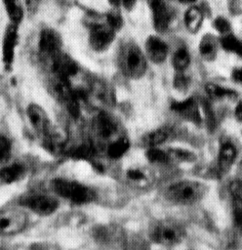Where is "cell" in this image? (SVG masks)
Returning <instances> with one entry per match:
<instances>
[{"instance_id":"6da1fadb","label":"cell","mask_w":242,"mask_h":250,"mask_svg":"<svg viewBox=\"0 0 242 250\" xmlns=\"http://www.w3.org/2000/svg\"><path fill=\"white\" fill-rule=\"evenodd\" d=\"M117 62L121 72L131 79H139L146 71L145 56L135 42L127 41L120 46Z\"/></svg>"},{"instance_id":"7a4b0ae2","label":"cell","mask_w":242,"mask_h":250,"mask_svg":"<svg viewBox=\"0 0 242 250\" xmlns=\"http://www.w3.org/2000/svg\"><path fill=\"white\" fill-rule=\"evenodd\" d=\"M209 191V187L194 180H182L170 185L166 191V198L180 205H190L202 200Z\"/></svg>"},{"instance_id":"3957f363","label":"cell","mask_w":242,"mask_h":250,"mask_svg":"<svg viewBox=\"0 0 242 250\" xmlns=\"http://www.w3.org/2000/svg\"><path fill=\"white\" fill-rule=\"evenodd\" d=\"M51 186L58 195L74 204L92 202L96 196L92 188L73 180L57 178L52 181Z\"/></svg>"},{"instance_id":"277c9868","label":"cell","mask_w":242,"mask_h":250,"mask_svg":"<svg viewBox=\"0 0 242 250\" xmlns=\"http://www.w3.org/2000/svg\"><path fill=\"white\" fill-rule=\"evenodd\" d=\"M150 236L155 243L169 247L182 243L186 236V231L178 222L161 220L152 227Z\"/></svg>"},{"instance_id":"5b68a950","label":"cell","mask_w":242,"mask_h":250,"mask_svg":"<svg viewBox=\"0 0 242 250\" xmlns=\"http://www.w3.org/2000/svg\"><path fill=\"white\" fill-rule=\"evenodd\" d=\"M27 224V215L20 209L0 211V235H13L20 232Z\"/></svg>"},{"instance_id":"8992f818","label":"cell","mask_w":242,"mask_h":250,"mask_svg":"<svg viewBox=\"0 0 242 250\" xmlns=\"http://www.w3.org/2000/svg\"><path fill=\"white\" fill-rule=\"evenodd\" d=\"M115 33L107 23H95L89 32L90 47L97 53L106 51L115 39Z\"/></svg>"},{"instance_id":"52a82bcc","label":"cell","mask_w":242,"mask_h":250,"mask_svg":"<svg viewBox=\"0 0 242 250\" xmlns=\"http://www.w3.org/2000/svg\"><path fill=\"white\" fill-rule=\"evenodd\" d=\"M21 204L40 216H49L59 207L58 200L45 193H32L21 199Z\"/></svg>"},{"instance_id":"ba28073f","label":"cell","mask_w":242,"mask_h":250,"mask_svg":"<svg viewBox=\"0 0 242 250\" xmlns=\"http://www.w3.org/2000/svg\"><path fill=\"white\" fill-rule=\"evenodd\" d=\"M18 42L19 26L9 23L4 30L1 45V59L3 65L7 70H10L13 66Z\"/></svg>"},{"instance_id":"9c48e42d","label":"cell","mask_w":242,"mask_h":250,"mask_svg":"<svg viewBox=\"0 0 242 250\" xmlns=\"http://www.w3.org/2000/svg\"><path fill=\"white\" fill-rule=\"evenodd\" d=\"M62 41L60 35L53 28L45 27L40 31L38 49L40 54L49 61L61 52Z\"/></svg>"},{"instance_id":"30bf717a","label":"cell","mask_w":242,"mask_h":250,"mask_svg":"<svg viewBox=\"0 0 242 250\" xmlns=\"http://www.w3.org/2000/svg\"><path fill=\"white\" fill-rule=\"evenodd\" d=\"M51 68L55 76L69 80L77 74L79 66L77 62L62 51L50 60Z\"/></svg>"},{"instance_id":"8fae6325","label":"cell","mask_w":242,"mask_h":250,"mask_svg":"<svg viewBox=\"0 0 242 250\" xmlns=\"http://www.w3.org/2000/svg\"><path fill=\"white\" fill-rule=\"evenodd\" d=\"M26 115L32 128L40 135L44 136L51 128L49 117L46 111L37 104H30L26 108Z\"/></svg>"},{"instance_id":"7c38bea8","label":"cell","mask_w":242,"mask_h":250,"mask_svg":"<svg viewBox=\"0 0 242 250\" xmlns=\"http://www.w3.org/2000/svg\"><path fill=\"white\" fill-rule=\"evenodd\" d=\"M171 109L191 123L196 125L201 123L198 104L193 98H187L183 101L172 103Z\"/></svg>"},{"instance_id":"4fadbf2b","label":"cell","mask_w":242,"mask_h":250,"mask_svg":"<svg viewBox=\"0 0 242 250\" xmlns=\"http://www.w3.org/2000/svg\"><path fill=\"white\" fill-rule=\"evenodd\" d=\"M148 7L152 14L153 24L158 32H164L169 25L170 17L165 0H147Z\"/></svg>"},{"instance_id":"5bb4252c","label":"cell","mask_w":242,"mask_h":250,"mask_svg":"<svg viewBox=\"0 0 242 250\" xmlns=\"http://www.w3.org/2000/svg\"><path fill=\"white\" fill-rule=\"evenodd\" d=\"M144 47L145 53L152 62L160 64L166 60L168 55V46L158 36L150 35L149 37H147Z\"/></svg>"},{"instance_id":"9a60e30c","label":"cell","mask_w":242,"mask_h":250,"mask_svg":"<svg viewBox=\"0 0 242 250\" xmlns=\"http://www.w3.org/2000/svg\"><path fill=\"white\" fill-rule=\"evenodd\" d=\"M94 129L98 137L102 140H107L115 135L117 132V125L108 114L100 112L94 120Z\"/></svg>"},{"instance_id":"2e32d148","label":"cell","mask_w":242,"mask_h":250,"mask_svg":"<svg viewBox=\"0 0 242 250\" xmlns=\"http://www.w3.org/2000/svg\"><path fill=\"white\" fill-rule=\"evenodd\" d=\"M236 158V148L230 143L222 145L218 158V173L220 176H224L231 168Z\"/></svg>"},{"instance_id":"e0dca14e","label":"cell","mask_w":242,"mask_h":250,"mask_svg":"<svg viewBox=\"0 0 242 250\" xmlns=\"http://www.w3.org/2000/svg\"><path fill=\"white\" fill-rule=\"evenodd\" d=\"M219 41L213 34H205L199 43L200 56L205 61H213L218 54Z\"/></svg>"},{"instance_id":"ac0fdd59","label":"cell","mask_w":242,"mask_h":250,"mask_svg":"<svg viewBox=\"0 0 242 250\" xmlns=\"http://www.w3.org/2000/svg\"><path fill=\"white\" fill-rule=\"evenodd\" d=\"M24 174V167L20 163L5 165L0 169V185H10L19 181Z\"/></svg>"},{"instance_id":"d6986e66","label":"cell","mask_w":242,"mask_h":250,"mask_svg":"<svg viewBox=\"0 0 242 250\" xmlns=\"http://www.w3.org/2000/svg\"><path fill=\"white\" fill-rule=\"evenodd\" d=\"M241 182L238 180L233 181L230 184V193L232 195L233 216L237 227H241L242 220V188Z\"/></svg>"},{"instance_id":"ffe728a7","label":"cell","mask_w":242,"mask_h":250,"mask_svg":"<svg viewBox=\"0 0 242 250\" xmlns=\"http://www.w3.org/2000/svg\"><path fill=\"white\" fill-rule=\"evenodd\" d=\"M6 15L10 21L9 23L19 26L23 20L24 10L20 0H3Z\"/></svg>"},{"instance_id":"44dd1931","label":"cell","mask_w":242,"mask_h":250,"mask_svg":"<svg viewBox=\"0 0 242 250\" xmlns=\"http://www.w3.org/2000/svg\"><path fill=\"white\" fill-rule=\"evenodd\" d=\"M91 91L100 102L105 104L111 105L115 102L113 90L107 85V83L103 81H100V80L94 81L91 86Z\"/></svg>"},{"instance_id":"7402d4cb","label":"cell","mask_w":242,"mask_h":250,"mask_svg":"<svg viewBox=\"0 0 242 250\" xmlns=\"http://www.w3.org/2000/svg\"><path fill=\"white\" fill-rule=\"evenodd\" d=\"M203 22V14L201 10L195 6L190 7L184 15V23L187 30L191 33H196Z\"/></svg>"},{"instance_id":"603a6c76","label":"cell","mask_w":242,"mask_h":250,"mask_svg":"<svg viewBox=\"0 0 242 250\" xmlns=\"http://www.w3.org/2000/svg\"><path fill=\"white\" fill-rule=\"evenodd\" d=\"M130 147V142L126 137H121L113 141L107 147V155L112 159L123 156Z\"/></svg>"},{"instance_id":"cb8c5ba5","label":"cell","mask_w":242,"mask_h":250,"mask_svg":"<svg viewBox=\"0 0 242 250\" xmlns=\"http://www.w3.org/2000/svg\"><path fill=\"white\" fill-rule=\"evenodd\" d=\"M94 234L97 237V240H99V242H102L105 244L115 243V241L118 240L120 235L113 227H108V226L101 227L97 229Z\"/></svg>"},{"instance_id":"d4e9b609","label":"cell","mask_w":242,"mask_h":250,"mask_svg":"<svg viewBox=\"0 0 242 250\" xmlns=\"http://www.w3.org/2000/svg\"><path fill=\"white\" fill-rule=\"evenodd\" d=\"M168 138V134L163 129L151 131L143 136L142 142L148 147H156L158 145L163 144Z\"/></svg>"},{"instance_id":"484cf974","label":"cell","mask_w":242,"mask_h":250,"mask_svg":"<svg viewBox=\"0 0 242 250\" xmlns=\"http://www.w3.org/2000/svg\"><path fill=\"white\" fill-rule=\"evenodd\" d=\"M126 178L132 185L135 186H144L149 182L148 174L144 170L137 167L128 169L126 172Z\"/></svg>"},{"instance_id":"4316f807","label":"cell","mask_w":242,"mask_h":250,"mask_svg":"<svg viewBox=\"0 0 242 250\" xmlns=\"http://www.w3.org/2000/svg\"><path fill=\"white\" fill-rule=\"evenodd\" d=\"M207 94L213 98V99H221L224 97H235L237 96L236 92H234L232 89H227L224 87H222L215 83H208L205 86Z\"/></svg>"},{"instance_id":"83f0119b","label":"cell","mask_w":242,"mask_h":250,"mask_svg":"<svg viewBox=\"0 0 242 250\" xmlns=\"http://www.w3.org/2000/svg\"><path fill=\"white\" fill-rule=\"evenodd\" d=\"M190 63V57L185 48L177 50L173 57V65L177 71H183Z\"/></svg>"},{"instance_id":"f1b7e54d","label":"cell","mask_w":242,"mask_h":250,"mask_svg":"<svg viewBox=\"0 0 242 250\" xmlns=\"http://www.w3.org/2000/svg\"><path fill=\"white\" fill-rule=\"evenodd\" d=\"M169 162L175 161V162H192L195 160L196 156L193 152L182 149V148H173L167 151Z\"/></svg>"},{"instance_id":"f546056e","label":"cell","mask_w":242,"mask_h":250,"mask_svg":"<svg viewBox=\"0 0 242 250\" xmlns=\"http://www.w3.org/2000/svg\"><path fill=\"white\" fill-rule=\"evenodd\" d=\"M220 42L224 50L231 53H235L237 55H241V51H242L241 42L234 35L230 33L222 35Z\"/></svg>"},{"instance_id":"4dcf8cb0","label":"cell","mask_w":242,"mask_h":250,"mask_svg":"<svg viewBox=\"0 0 242 250\" xmlns=\"http://www.w3.org/2000/svg\"><path fill=\"white\" fill-rule=\"evenodd\" d=\"M145 156L147 160L151 163L155 164H165L169 162L168 153L165 150H162L157 147H149L146 152Z\"/></svg>"},{"instance_id":"1f68e13d","label":"cell","mask_w":242,"mask_h":250,"mask_svg":"<svg viewBox=\"0 0 242 250\" xmlns=\"http://www.w3.org/2000/svg\"><path fill=\"white\" fill-rule=\"evenodd\" d=\"M12 145L10 140L4 136L0 135V164H5L11 157Z\"/></svg>"},{"instance_id":"d6a6232c","label":"cell","mask_w":242,"mask_h":250,"mask_svg":"<svg viewBox=\"0 0 242 250\" xmlns=\"http://www.w3.org/2000/svg\"><path fill=\"white\" fill-rule=\"evenodd\" d=\"M105 22L107 23L108 26H110L114 31H117L119 30L122 25H123V18L121 16V14L116 11L115 9L114 10H111L109 11L107 14H106V20H105Z\"/></svg>"},{"instance_id":"836d02e7","label":"cell","mask_w":242,"mask_h":250,"mask_svg":"<svg viewBox=\"0 0 242 250\" xmlns=\"http://www.w3.org/2000/svg\"><path fill=\"white\" fill-rule=\"evenodd\" d=\"M173 84L175 89H177L178 91L184 92L189 87L190 81L189 78L185 74H183V71H178V73L174 77Z\"/></svg>"},{"instance_id":"e575fe53","label":"cell","mask_w":242,"mask_h":250,"mask_svg":"<svg viewBox=\"0 0 242 250\" xmlns=\"http://www.w3.org/2000/svg\"><path fill=\"white\" fill-rule=\"evenodd\" d=\"M93 154H94V149L91 146H88V145H81L71 152V155L73 157L80 158V159L91 158Z\"/></svg>"},{"instance_id":"d590c367","label":"cell","mask_w":242,"mask_h":250,"mask_svg":"<svg viewBox=\"0 0 242 250\" xmlns=\"http://www.w3.org/2000/svg\"><path fill=\"white\" fill-rule=\"evenodd\" d=\"M214 26L218 30V32H220L222 35L228 34L231 29L230 22L227 21V19H225L224 17H221V16L217 17L214 20Z\"/></svg>"},{"instance_id":"8d00e7d4","label":"cell","mask_w":242,"mask_h":250,"mask_svg":"<svg viewBox=\"0 0 242 250\" xmlns=\"http://www.w3.org/2000/svg\"><path fill=\"white\" fill-rule=\"evenodd\" d=\"M202 107L206 114L207 125H208L209 129L214 130L216 127V120H215V115H214V112H213V109H212L210 104L207 101H202Z\"/></svg>"},{"instance_id":"74e56055","label":"cell","mask_w":242,"mask_h":250,"mask_svg":"<svg viewBox=\"0 0 242 250\" xmlns=\"http://www.w3.org/2000/svg\"><path fill=\"white\" fill-rule=\"evenodd\" d=\"M22 1L24 3V6L27 8V10L30 12H33L38 8L42 0H22Z\"/></svg>"},{"instance_id":"f35d334b","label":"cell","mask_w":242,"mask_h":250,"mask_svg":"<svg viewBox=\"0 0 242 250\" xmlns=\"http://www.w3.org/2000/svg\"><path fill=\"white\" fill-rule=\"evenodd\" d=\"M123 250H147V249L145 245L140 242H133V243H129Z\"/></svg>"},{"instance_id":"ab89813d","label":"cell","mask_w":242,"mask_h":250,"mask_svg":"<svg viewBox=\"0 0 242 250\" xmlns=\"http://www.w3.org/2000/svg\"><path fill=\"white\" fill-rule=\"evenodd\" d=\"M231 77L232 79L236 82V83H241L242 81V72L240 68H235L233 69L232 73H231Z\"/></svg>"},{"instance_id":"60d3db41","label":"cell","mask_w":242,"mask_h":250,"mask_svg":"<svg viewBox=\"0 0 242 250\" xmlns=\"http://www.w3.org/2000/svg\"><path fill=\"white\" fill-rule=\"evenodd\" d=\"M136 3H137V0H121V4L128 11H132L136 6Z\"/></svg>"},{"instance_id":"b9f144b4","label":"cell","mask_w":242,"mask_h":250,"mask_svg":"<svg viewBox=\"0 0 242 250\" xmlns=\"http://www.w3.org/2000/svg\"><path fill=\"white\" fill-rule=\"evenodd\" d=\"M235 116L238 121L242 120V104H241V102H239V104H237V106L235 108Z\"/></svg>"},{"instance_id":"7bdbcfd3","label":"cell","mask_w":242,"mask_h":250,"mask_svg":"<svg viewBox=\"0 0 242 250\" xmlns=\"http://www.w3.org/2000/svg\"><path fill=\"white\" fill-rule=\"evenodd\" d=\"M108 2L110 3L111 6H113L114 8L118 7L121 4V0H108Z\"/></svg>"},{"instance_id":"ee69618b","label":"cell","mask_w":242,"mask_h":250,"mask_svg":"<svg viewBox=\"0 0 242 250\" xmlns=\"http://www.w3.org/2000/svg\"><path fill=\"white\" fill-rule=\"evenodd\" d=\"M182 4H193L196 0H179Z\"/></svg>"},{"instance_id":"f6af8a7d","label":"cell","mask_w":242,"mask_h":250,"mask_svg":"<svg viewBox=\"0 0 242 250\" xmlns=\"http://www.w3.org/2000/svg\"><path fill=\"white\" fill-rule=\"evenodd\" d=\"M0 250H6V249H4V248H2V247H0Z\"/></svg>"}]
</instances>
